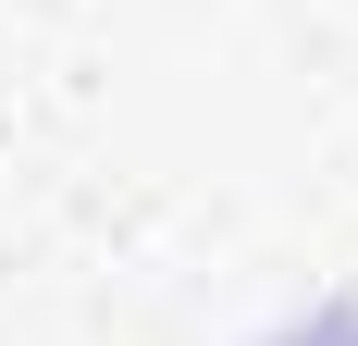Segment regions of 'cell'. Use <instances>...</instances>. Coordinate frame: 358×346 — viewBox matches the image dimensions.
I'll list each match as a JSON object with an SVG mask.
<instances>
[{
  "label": "cell",
  "mask_w": 358,
  "mask_h": 346,
  "mask_svg": "<svg viewBox=\"0 0 358 346\" xmlns=\"http://www.w3.org/2000/svg\"><path fill=\"white\" fill-rule=\"evenodd\" d=\"M285 346H358V310H322L309 334H285Z\"/></svg>",
  "instance_id": "6da1fadb"
}]
</instances>
